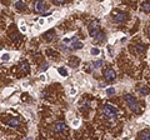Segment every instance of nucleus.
<instances>
[{
  "mask_svg": "<svg viewBox=\"0 0 150 140\" xmlns=\"http://www.w3.org/2000/svg\"><path fill=\"white\" fill-rule=\"evenodd\" d=\"M124 99L128 104V106L131 109V111H134L135 114H140L141 113V108L138 104V101L135 100V98L131 95V94H124Z\"/></svg>",
  "mask_w": 150,
  "mask_h": 140,
  "instance_id": "1",
  "label": "nucleus"
},
{
  "mask_svg": "<svg viewBox=\"0 0 150 140\" xmlns=\"http://www.w3.org/2000/svg\"><path fill=\"white\" fill-rule=\"evenodd\" d=\"M103 114H104L106 118L111 119V120L116 119V109L112 106V105H110V104H105V105L103 106Z\"/></svg>",
  "mask_w": 150,
  "mask_h": 140,
  "instance_id": "2",
  "label": "nucleus"
},
{
  "mask_svg": "<svg viewBox=\"0 0 150 140\" xmlns=\"http://www.w3.org/2000/svg\"><path fill=\"white\" fill-rule=\"evenodd\" d=\"M104 78L106 81H114V80L116 79V73L115 70L112 68H106L104 70Z\"/></svg>",
  "mask_w": 150,
  "mask_h": 140,
  "instance_id": "3",
  "label": "nucleus"
},
{
  "mask_svg": "<svg viewBox=\"0 0 150 140\" xmlns=\"http://www.w3.org/2000/svg\"><path fill=\"white\" fill-rule=\"evenodd\" d=\"M111 16H112V20H114L115 23H123L124 20H126V18H128V15L125 13H119V11L112 13Z\"/></svg>",
  "mask_w": 150,
  "mask_h": 140,
  "instance_id": "4",
  "label": "nucleus"
},
{
  "mask_svg": "<svg viewBox=\"0 0 150 140\" xmlns=\"http://www.w3.org/2000/svg\"><path fill=\"white\" fill-rule=\"evenodd\" d=\"M99 25H100L99 20H94V21L90 24V26H89V34H90V36H94L98 31H100L99 30Z\"/></svg>",
  "mask_w": 150,
  "mask_h": 140,
  "instance_id": "5",
  "label": "nucleus"
},
{
  "mask_svg": "<svg viewBox=\"0 0 150 140\" xmlns=\"http://www.w3.org/2000/svg\"><path fill=\"white\" fill-rule=\"evenodd\" d=\"M46 9V4L43 1V0H36L34 3V10L36 13H44Z\"/></svg>",
  "mask_w": 150,
  "mask_h": 140,
  "instance_id": "6",
  "label": "nucleus"
},
{
  "mask_svg": "<svg viewBox=\"0 0 150 140\" xmlns=\"http://www.w3.org/2000/svg\"><path fill=\"white\" fill-rule=\"evenodd\" d=\"M68 129V126L64 124V123H56L54 125V133L55 134H61V133H65Z\"/></svg>",
  "mask_w": 150,
  "mask_h": 140,
  "instance_id": "7",
  "label": "nucleus"
},
{
  "mask_svg": "<svg viewBox=\"0 0 150 140\" xmlns=\"http://www.w3.org/2000/svg\"><path fill=\"white\" fill-rule=\"evenodd\" d=\"M6 124H8L9 126H11V128H16V126H19L20 121H19V119H18V118H10V119H8Z\"/></svg>",
  "mask_w": 150,
  "mask_h": 140,
  "instance_id": "8",
  "label": "nucleus"
},
{
  "mask_svg": "<svg viewBox=\"0 0 150 140\" xmlns=\"http://www.w3.org/2000/svg\"><path fill=\"white\" fill-rule=\"evenodd\" d=\"M79 63H80V59H79L78 56H71V58L69 59V65H70L71 68H76V66L79 65Z\"/></svg>",
  "mask_w": 150,
  "mask_h": 140,
  "instance_id": "9",
  "label": "nucleus"
},
{
  "mask_svg": "<svg viewBox=\"0 0 150 140\" xmlns=\"http://www.w3.org/2000/svg\"><path fill=\"white\" fill-rule=\"evenodd\" d=\"M54 36H55V30H50L44 35V40L45 41H51V40L54 39Z\"/></svg>",
  "mask_w": 150,
  "mask_h": 140,
  "instance_id": "10",
  "label": "nucleus"
},
{
  "mask_svg": "<svg viewBox=\"0 0 150 140\" xmlns=\"http://www.w3.org/2000/svg\"><path fill=\"white\" fill-rule=\"evenodd\" d=\"M138 138L139 139H148V140H150V131L149 130H143V131H140L138 134Z\"/></svg>",
  "mask_w": 150,
  "mask_h": 140,
  "instance_id": "11",
  "label": "nucleus"
},
{
  "mask_svg": "<svg viewBox=\"0 0 150 140\" xmlns=\"http://www.w3.org/2000/svg\"><path fill=\"white\" fill-rule=\"evenodd\" d=\"M15 9H16L18 11L24 10V9H25V3L23 1V0H18V1L15 3Z\"/></svg>",
  "mask_w": 150,
  "mask_h": 140,
  "instance_id": "12",
  "label": "nucleus"
},
{
  "mask_svg": "<svg viewBox=\"0 0 150 140\" xmlns=\"http://www.w3.org/2000/svg\"><path fill=\"white\" fill-rule=\"evenodd\" d=\"M93 38H94V40H96V41H103V39H105V34L101 33V31H98Z\"/></svg>",
  "mask_w": 150,
  "mask_h": 140,
  "instance_id": "13",
  "label": "nucleus"
},
{
  "mask_svg": "<svg viewBox=\"0 0 150 140\" xmlns=\"http://www.w3.org/2000/svg\"><path fill=\"white\" fill-rule=\"evenodd\" d=\"M20 69L25 73V74H28L30 70H29V64H28V61H21L20 63Z\"/></svg>",
  "mask_w": 150,
  "mask_h": 140,
  "instance_id": "14",
  "label": "nucleus"
},
{
  "mask_svg": "<svg viewBox=\"0 0 150 140\" xmlns=\"http://www.w3.org/2000/svg\"><path fill=\"white\" fill-rule=\"evenodd\" d=\"M139 93H140V95H149L150 94V89L149 88H146V86H143V88H140V90H139Z\"/></svg>",
  "mask_w": 150,
  "mask_h": 140,
  "instance_id": "15",
  "label": "nucleus"
},
{
  "mask_svg": "<svg viewBox=\"0 0 150 140\" xmlns=\"http://www.w3.org/2000/svg\"><path fill=\"white\" fill-rule=\"evenodd\" d=\"M141 9H143V11H145V13H150V1L144 3L143 6H141Z\"/></svg>",
  "mask_w": 150,
  "mask_h": 140,
  "instance_id": "16",
  "label": "nucleus"
},
{
  "mask_svg": "<svg viewBox=\"0 0 150 140\" xmlns=\"http://www.w3.org/2000/svg\"><path fill=\"white\" fill-rule=\"evenodd\" d=\"M58 71H59V74H60L61 76H68V70H66L65 68H59Z\"/></svg>",
  "mask_w": 150,
  "mask_h": 140,
  "instance_id": "17",
  "label": "nucleus"
},
{
  "mask_svg": "<svg viewBox=\"0 0 150 140\" xmlns=\"http://www.w3.org/2000/svg\"><path fill=\"white\" fill-rule=\"evenodd\" d=\"M106 94H108L109 96L114 95V94H115V89H114V88H109V89H106Z\"/></svg>",
  "mask_w": 150,
  "mask_h": 140,
  "instance_id": "18",
  "label": "nucleus"
},
{
  "mask_svg": "<svg viewBox=\"0 0 150 140\" xmlns=\"http://www.w3.org/2000/svg\"><path fill=\"white\" fill-rule=\"evenodd\" d=\"M20 39H21V36H20V35H18V34H16V35H14V36H13V41H14V43H16V44H18V43H19V41H20Z\"/></svg>",
  "mask_w": 150,
  "mask_h": 140,
  "instance_id": "19",
  "label": "nucleus"
},
{
  "mask_svg": "<svg viewBox=\"0 0 150 140\" xmlns=\"http://www.w3.org/2000/svg\"><path fill=\"white\" fill-rule=\"evenodd\" d=\"M90 53H91L93 55H99V54H100V50H99L98 48H93V49L90 50Z\"/></svg>",
  "mask_w": 150,
  "mask_h": 140,
  "instance_id": "20",
  "label": "nucleus"
},
{
  "mask_svg": "<svg viewBox=\"0 0 150 140\" xmlns=\"http://www.w3.org/2000/svg\"><path fill=\"white\" fill-rule=\"evenodd\" d=\"M103 65V60H98V61L96 63H94V68H95V69H98V68H100Z\"/></svg>",
  "mask_w": 150,
  "mask_h": 140,
  "instance_id": "21",
  "label": "nucleus"
},
{
  "mask_svg": "<svg viewBox=\"0 0 150 140\" xmlns=\"http://www.w3.org/2000/svg\"><path fill=\"white\" fill-rule=\"evenodd\" d=\"M135 48H136V50H138L139 53H143L144 49H145V46H143V45H135Z\"/></svg>",
  "mask_w": 150,
  "mask_h": 140,
  "instance_id": "22",
  "label": "nucleus"
},
{
  "mask_svg": "<svg viewBox=\"0 0 150 140\" xmlns=\"http://www.w3.org/2000/svg\"><path fill=\"white\" fill-rule=\"evenodd\" d=\"M66 1V0H53V3L54 4H58V5H60V4H64Z\"/></svg>",
  "mask_w": 150,
  "mask_h": 140,
  "instance_id": "23",
  "label": "nucleus"
},
{
  "mask_svg": "<svg viewBox=\"0 0 150 140\" xmlns=\"http://www.w3.org/2000/svg\"><path fill=\"white\" fill-rule=\"evenodd\" d=\"M9 58H10V55H9V54H4V55L1 56V60H3V61H8Z\"/></svg>",
  "mask_w": 150,
  "mask_h": 140,
  "instance_id": "24",
  "label": "nucleus"
},
{
  "mask_svg": "<svg viewBox=\"0 0 150 140\" xmlns=\"http://www.w3.org/2000/svg\"><path fill=\"white\" fill-rule=\"evenodd\" d=\"M49 66V64H45V65H43L41 66V70H46V68Z\"/></svg>",
  "mask_w": 150,
  "mask_h": 140,
  "instance_id": "25",
  "label": "nucleus"
},
{
  "mask_svg": "<svg viewBox=\"0 0 150 140\" xmlns=\"http://www.w3.org/2000/svg\"><path fill=\"white\" fill-rule=\"evenodd\" d=\"M39 24H40V25H43V24H44V20H43V19H40V20H39Z\"/></svg>",
  "mask_w": 150,
  "mask_h": 140,
  "instance_id": "26",
  "label": "nucleus"
},
{
  "mask_svg": "<svg viewBox=\"0 0 150 140\" xmlns=\"http://www.w3.org/2000/svg\"><path fill=\"white\" fill-rule=\"evenodd\" d=\"M149 38H150V29H149Z\"/></svg>",
  "mask_w": 150,
  "mask_h": 140,
  "instance_id": "27",
  "label": "nucleus"
}]
</instances>
